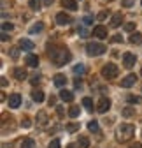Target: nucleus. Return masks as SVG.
I'll return each instance as SVG.
<instances>
[{"label":"nucleus","mask_w":142,"mask_h":148,"mask_svg":"<svg viewBox=\"0 0 142 148\" xmlns=\"http://www.w3.org/2000/svg\"><path fill=\"white\" fill-rule=\"evenodd\" d=\"M82 106H84L88 111H93V101H91L90 97H84V99H82Z\"/></svg>","instance_id":"b1692460"},{"label":"nucleus","mask_w":142,"mask_h":148,"mask_svg":"<svg viewBox=\"0 0 142 148\" xmlns=\"http://www.w3.org/2000/svg\"><path fill=\"white\" fill-rule=\"evenodd\" d=\"M88 131H91V132H100L98 122H97V120H91L90 123H88Z\"/></svg>","instance_id":"4be33fe9"},{"label":"nucleus","mask_w":142,"mask_h":148,"mask_svg":"<svg viewBox=\"0 0 142 148\" xmlns=\"http://www.w3.org/2000/svg\"><path fill=\"white\" fill-rule=\"evenodd\" d=\"M49 57L56 65H65V64H68L70 60H72V55H70V51L67 48H60V49L49 51Z\"/></svg>","instance_id":"f03ea898"},{"label":"nucleus","mask_w":142,"mask_h":148,"mask_svg":"<svg viewBox=\"0 0 142 148\" xmlns=\"http://www.w3.org/2000/svg\"><path fill=\"white\" fill-rule=\"evenodd\" d=\"M130 148H142V143H133L130 145Z\"/></svg>","instance_id":"a19ab883"},{"label":"nucleus","mask_w":142,"mask_h":148,"mask_svg":"<svg viewBox=\"0 0 142 148\" xmlns=\"http://www.w3.org/2000/svg\"><path fill=\"white\" fill-rule=\"evenodd\" d=\"M53 81H55L56 86H63L67 83V78H65V74H56V76L53 78Z\"/></svg>","instance_id":"6ab92c4d"},{"label":"nucleus","mask_w":142,"mask_h":148,"mask_svg":"<svg viewBox=\"0 0 142 148\" xmlns=\"http://www.w3.org/2000/svg\"><path fill=\"white\" fill-rule=\"evenodd\" d=\"M118 74H119V69H118V65H114V64H105V65L102 67V76L107 78V79H114Z\"/></svg>","instance_id":"20e7f679"},{"label":"nucleus","mask_w":142,"mask_h":148,"mask_svg":"<svg viewBox=\"0 0 142 148\" xmlns=\"http://www.w3.org/2000/svg\"><path fill=\"white\" fill-rule=\"evenodd\" d=\"M60 99L63 101V102H72L74 101V94L70 90H62L60 92Z\"/></svg>","instance_id":"f8f14e48"},{"label":"nucleus","mask_w":142,"mask_h":148,"mask_svg":"<svg viewBox=\"0 0 142 148\" xmlns=\"http://www.w3.org/2000/svg\"><path fill=\"white\" fill-rule=\"evenodd\" d=\"M0 83H2V86H7V79L5 78H2V81H0Z\"/></svg>","instance_id":"a18cd8bd"},{"label":"nucleus","mask_w":142,"mask_h":148,"mask_svg":"<svg viewBox=\"0 0 142 148\" xmlns=\"http://www.w3.org/2000/svg\"><path fill=\"white\" fill-rule=\"evenodd\" d=\"M82 23H84V25H91V23H93V16H84V18H82Z\"/></svg>","instance_id":"f704fd0d"},{"label":"nucleus","mask_w":142,"mask_h":148,"mask_svg":"<svg viewBox=\"0 0 142 148\" xmlns=\"http://www.w3.org/2000/svg\"><path fill=\"white\" fill-rule=\"evenodd\" d=\"M47 122H49V118H47V115H46V111H39V113H37V123H39L41 127H46Z\"/></svg>","instance_id":"4468645a"},{"label":"nucleus","mask_w":142,"mask_h":148,"mask_svg":"<svg viewBox=\"0 0 142 148\" xmlns=\"http://www.w3.org/2000/svg\"><path fill=\"white\" fill-rule=\"evenodd\" d=\"M126 101H128V102L140 104V102H142V97H139V95H126Z\"/></svg>","instance_id":"393cba45"},{"label":"nucleus","mask_w":142,"mask_h":148,"mask_svg":"<svg viewBox=\"0 0 142 148\" xmlns=\"http://www.w3.org/2000/svg\"><path fill=\"white\" fill-rule=\"evenodd\" d=\"M123 39H121V35H114L112 37V42H121Z\"/></svg>","instance_id":"ea45409f"},{"label":"nucleus","mask_w":142,"mask_h":148,"mask_svg":"<svg viewBox=\"0 0 142 148\" xmlns=\"http://www.w3.org/2000/svg\"><path fill=\"white\" fill-rule=\"evenodd\" d=\"M79 127H81L79 122H74V123H68V125H67V131H68V132H74V131H77Z\"/></svg>","instance_id":"a878e982"},{"label":"nucleus","mask_w":142,"mask_h":148,"mask_svg":"<svg viewBox=\"0 0 142 148\" xmlns=\"http://www.w3.org/2000/svg\"><path fill=\"white\" fill-rule=\"evenodd\" d=\"M79 113H81V111H79V106H72V108L68 109V116H70V118H77Z\"/></svg>","instance_id":"5701e85b"},{"label":"nucleus","mask_w":142,"mask_h":148,"mask_svg":"<svg viewBox=\"0 0 142 148\" xmlns=\"http://www.w3.org/2000/svg\"><path fill=\"white\" fill-rule=\"evenodd\" d=\"M56 108H58V109H56V111H58V115L63 116V108H62V106H56Z\"/></svg>","instance_id":"37998d69"},{"label":"nucleus","mask_w":142,"mask_h":148,"mask_svg":"<svg viewBox=\"0 0 142 148\" xmlns=\"http://www.w3.org/2000/svg\"><path fill=\"white\" fill-rule=\"evenodd\" d=\"M135 136V127L132 123H121L116 129V139L119 143H126Z\"/></svg>","instance_id":"f257e3e1"},{"label":"nucleus","mask_w":142,"mask_h":148,"mask_svg":"<svg viewBox=\"0 0 142 148\" xmlns=\"http://www.w3.org/2000/svg\"><path fill=\"white\" fill-rule=\"evenodd\" d=\"M62 5H63L65 9H70V11H76V9H77L76 0H62Z\"/></svg>","instance_id":"a211bd4d"},{"label":"nucleus","mask_w":142,"mask_h":148,"mask_svg":"<svg viewBox=\"0 0 142 148\" xmlns=\"http://www.w3.org/2000/svg\"><path fill=\"white\" fill-rule=\"evenodd\" d=\"M135 115V108H125L123 109V116H132Z\"/></svg>","instance_id":"c85d7f7f"},{"label":"nucleus","mask_w":142,"mask_h":148,"mask_svg":"<svg viewBox=\"0 0 142 148\" xmlns=\"http://www.w3.org/2000/svg\"><path fill=\"white\" fill-rule=\"evenodd\" d=\"M56 23L62 25V27L70 25V23H72V18H70L68 14H65V12H58V14H56Z\"/></svg>","instance_id":"0eeeda50"},{"label":"nucleus","mask_w":142,"mask_h":148,"mask_svg":"<svg viewBox=\"0 0 142 148\" xmlns=\"http://www.w3.org/2000/svg\"><path fill=\"white\" fill-rule=\"evenodd\" d=\"M133 2H135V0H123V5H125V7H130Z\"/></svg>","instance_id":"4c0bfd02"},{"label":"nucleus","mask_w":142,"mask_h":148,"mask_svg":"<svg viewBox=\"0 0 142 148\" xmlns=\"http://www.w3.org/2000/svg\"><path fill=\"white\" fill-rule=\"evenodd\" d=\"M79 143H81L82 148H88V146H90V139H88L86 136H79Z\"/></svg>","instance_id":"bb28decb"},{"label":"nucleus","mask_w":142,"mask_h":148,"mask_svg":"<svg viewBox=\"0 0 142 148\" xmlns=\"http://www.w3.org/2000/svg\"><path fill=\"white\" fill-rule=\"evenodd\" d=\"M11 57H12V58H18V49H16V48L11 49Z\"/></svg>","instance_id":"58836bf2"},{"label":"nucleus","mask_w":142,"mask_h":148,"mask_svg":"<svg viewBox=\"0 0 142 148\" xmlns=\"http://www.w3.org/2000/svg\"><path fill=\"white\" fill-rule=\"evenodd\" d=\"M21 125H23L25 129H28V127H32V122H30V118H28V116H25V118L21 120Z\"/></svg>","instance_id":"473e14b6"},{"label":"nucleus","mask_w":142,"mask_h":148,"mask_svg":"<svg viewBox=\"0 0 142 148\" xmlns=\"http://www.w3.org/2000/svg\"><path fill=\"white\" fill-rule=\"evenodd\" d=\"M93 35L98 37V39H107V27H103V25H97L93 28Z\"/></svg>","instance_id":"6e6552de"},{"label":"nucleus","mask_w":142,"mask_h":148,"mask_svg":"<svg viewBox=\"0 0 142 148\" xmlns=\"http://www.w3.org/2000/svg\"><path fill=\"white\" fill-rule=\"evenodd\" d=\"M105 16H107V14H105V12H100V14H98V16H97V18H98V20H100V21H102V20H105Z\"/></svg>","instance_id":"79ce46f5"},{"label":"nucleus","mask_w":142,"mask_h":148,"mask_svg":"<svg viewBox=\"0 0 142 148\" xmlns=\"http://www.w3.org/2000/svg\"><path fill=\"white\" fill-rule=\"evenodd\" d=\"M20 48L25 49V51H32V49L35 48V44H33L32 41H28V39H21V41H20Z\"/></svg>","instance_id":"dca6fc26"},{"label":"nucleus","mask_w":142,"mask_h":148,"mask_svg":"<svg viewBox=\"0 0 142 148\" xmlns=\"http://www.w3.org/2000/svg\"><path fill=\"white\" fill-rule=\"evenodd\" d=\"M47 148H60V139H58V138H56V139H53V141L49 143Z\"/></svg>","instance_id":"72a5a7b5"},{"label":"nucleus","mask_w":142,"mask_h":148,"mask_svg":"<svg viewBox=\"0 0 142 148\" xmlns=\"http://www.w3.org/2000/svg\"><path fill=\"white\" fill-rule=\"evenodd\" d=\"M33 146H35V141H33L32 138L23 139V141H21V145H20V148H33Z\"/></svg>","instance_id":"412c9836"},{"label":"nucleus","mask_w":142,"mask_h":148,"mask_svg":"<svg viewBox=\"0 0 142 148\" xmlns=\"http://www.w3.org/2000/svg\"><path fill=\"white\" fill-rule=\"evenodd\" d=\"M109 109H111V99L102 97L98 101V104H97V111H98V113H107Z\"/></svg>","instance_id":"39448f33"},{"label":"nucleus","mask_w":142,"mask_h":148,"mask_svg":"<svg viewBox=\"0 0 142 148\" xmlns=\"http://www.w3.org/2000/svg\"><path fill=\"white\" fill-rule=\"evenodd\" d=\"M133 28H135V23H126L125 25V30L126 32H133Z\"/></svg>","instance_id":"e433bc0d"},{"label":"nucleus","mask_w":142,"mask_h":148,"mask_svg":"<svg viewBox=\"0 0 142 148\" xmlns=\"http://www.w3.org/2000/svg\"><path fill=\"white\" fill-rule=\"evenodd\" d=\"M84 72H86V67L82 64H79V65L74 67V74H84Z\"/></svg>","instance_id":"cd10ccee"},{"label":"nucleus","mask_w":142,"mask_h":148,"mask_svg":"<svg viewBox=\"0 0 142 148\" xmlns=\"http://www.w3.org/2000/svg\"><path fill=\"white\" fill-rule=\"evenodd\" d=\"M9 37H7V32H2V41H7Z\"/></svg>","instance_id":"c03bdc74"},{"label":"nucleus","mask_w":142,"mask_h":148,"mask_svg":"<svg viewBox=\"0 0 142 148\" xmlns=\"http://www.w3.org/2000/svg\"><path fill=\"white\" fill-rule=\"evenodd\" d=\"M28 5H30L32 9H35V11H37V9L41 7V0H30V2H28Z\"/></svg>","instance_id":"7c9ffc66"},{"label":"nucleus","mask_w":142,"mask_h":148,"mask_svg":"<svg viewBox=\"0 0 142 148\" xmlns=\"http://www.w3.org/2000/svg\"><path fill=\"white\" fill-rule=\"evenodd\" d=\"M12 76L16 78V79H20V81H23V79H26V71L23 69V67H16L14 71H12Z\"/></svg>","instance_id":"9b49d317"},{"label":"nucleus","mask_w":142,"mask_h":148,"mask_svg":"<svg viewBox=\"0 0 142 148\" xmlns=\"http://www.w3.org/2000/svg\"><path fill=\"white\" fill-rule=\"evenodd\" d=\"M121 21H123V14H121V12H116V14L111 18V27H112V28H118V27L121 25Z\"/></svg>","instance_id":"2eb2a0df"},{"label":"nucleus","mask_w":142,"mask_h":148,"mask_svg":"<svg viewBox=\"0 0 142 148\" xmlns=\"http://www.w3.org/2000/svg\"><path fill=\"white\" fill-rule=\"evenodd\" d=\"M135 60H137V57L133 53H125L123 55V65H125L126 69H132L135 65Z\"/></svg>","instance_id":"423d86ee"},{"label":"nucleus","mask_w":142,"mask_h":148,"mask_svg":"<svg viewBox=\"0 0 142 148\" xmlns=\"http://www.w3.org/2000/svg\"><path fill=\"white\" fill-rule=\"evenodd\" d=\"M86 51H88V55H91V57H100V55H103L107 51V48L102 42H88Z\"/></svg>","instance_id":"7ed1b4c3"},{"label":"nucleus","mask_w":142,"mask_h":148,"mask_svg":"<svg viewBox=\"0 0 142 148\" xmlns=\"http://www.w3.org/2000/svg\"><path fill=\"white\" fill-rule=\"evenodd\" d=\"M44 4H46V5H51V4H53V0H44Z\"/></svg>","instance_id":"de8ad7c7"},{"label":"nucleus","mask_w":142,"mask_h":148,"mask_svg":"<svg viewBox=\"0 0 142 148\" xmlns=\"http://www.w3.org/2000/svg\"><path fill=\"white\" fill-rule=\"evenodd\" d=\"M44 28V25L42 23H37V25H33L32 28H30V34H37V32H41Z\"/></svg>","instance_id":"c756f323"},{"label":"nucleus","mask_w":142,"mask_h":148,"mask_svg":"<svg viewBox=\"0 0 142 148\" xmlns=\"http://www.w3.org/2000/svg\"><path fill=\"white\" fill-rule=\"evenodd\" d=\"M130 42H132V44H140V42H142V34H139V32L132 34V35H130Z\"/></svg>","instance_id":"aec40b11"},{"label":"nucleus","mask_w":142,"mask_h":148,"mask_svg":"<svg viewBox=\"0 0 142 148\" xmlns=\"http://www.w3.org/2000/svg\"><path fill=\"white\" fill-rule=\"evenodd\" d=\"M32 99H33L35 102H42V101H44V92H42V90H33V92H32Z\"/></svg>","instance_id":"f3484780"},{"label":"nucleus","mask_w":142,"mask_h":148,"mask_svg":"<svg viewBox=\"0 0 142 148\" xmlns=\"http://www.w3.org/2000/svg\"><path fill=\"white\" fill-rule=\"evenodd\" d=\"M25 62H26V65H30V67H37V65H39V57H35V55L28 53L26 58H25Z\"/></svg>","instance_id":"ddd939ff"},{"label":"nucleus","mask_w":142,"mask_h":148,"mask_svg":"<svg viewBox=\"0 0 142 148\" xmlns=\"http://www.w3.org/2000/svg\"><path fill=\"white\" fill-rule=\"evenodd\" d=\"M135 81H137V76H135V74H128L125 79H121V86H123V88H130V86L135 85Z\"/></svg>","instance_id":"1a4fd4ad"},{"label":"nucleus","mask_w":142,"mask_h":148,"mask_svg":"<svg viewBox=\"0 0 142 148\" xmlns=\"http://www.w3.org/2000/svg\"><path fill=\"white\" fill-rule=\"evenodd\" d=\"M21 104V95L20 94H11L9 95V108H20Z\"/></svg>","instance_id":"9d476101"},{"label":"nucleus","mask_w":142,"mask_h":148,"mask_svg":"<svg viewBox=\"0 0 142 148\" xmlns=\"http://www.w3.org/2000/svg\"><path fill=\"white\" fill-rule=\"evenodd\" d=\"M140 74H142V71H140Z\"/></svg>","instance_id":"09e8293b"},{"label":"nucleus","mask_w":142,"mask_h":148,"mask_svg":"<svg viewBox=\"0 0 142 148\" xmlns=\"http://www.w3.org/2000/svg\"><path fill=\"white\" fill-rule=\"evenodd\" d=\"M109 2H111V0H109Z\"/></svg>","instance_id":"8fccbe9b"},{"label":"nucleus","mask_w":142,"mask_h":148,"mask_svg":"<svg viewBox=\"0 0 142 148\" xmlns=\"http://www.w3.org/2000/svg\"><path fill=\"white\" fill-rule=\"evenodd\" d=\"M67 148H77V145H74V143H70V145H67Z\"/></svg>","instance_id":"49530a36"},{"label":"nucleus","mask_w":142,"mask_h":148,"mask_svg":"<svg viewBox=\"0 0 142 148\" xmlns=\"http://www.w3.org/2000/svg\"><path fill=\"white\" fill-rule=\"evenodd\" d=\"M30 83H32V85H37V83H41V76H37V74H35V76L30 79Z\"/></svg>","instance_id":"c9c22d12"},{"label":"nucleus","mask_w":142,"mask_h":148,"mask_svg":"<svg viewBox=\"0 0 142 148\" xmlns=\"http://www.w3.org/2000/svg\"><path fill=\"white\" fill-rule=\"evenodd\" d=\"M12 28H14L12 23H2V32H11Z\"/></svg>","instance_id":"2f4dec72"}]
</instances>
